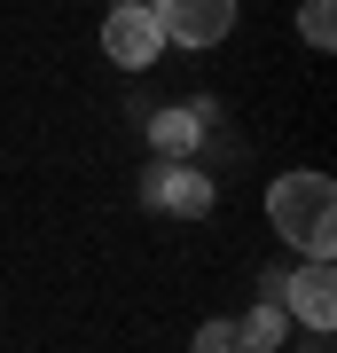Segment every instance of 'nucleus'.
Wrapping results in <instances>:
<instances>
[{"mask_svg": "<svg viewBox=\"0 0 337 353\" xmlns=\"http://www.w3.org/2000/svg\"><path fill=\"white\" fill-rule=\"evenodd\" d=\"M283 314H298L306 330H329L337 322V275H329V259H306L298 275L283 283Z\"/></svg>", "mask_w": 337, "mask_h": 353, "instance_id": "4", "label": "nucleus"}, {"mask_svg": "<svg viewBox=\"0 0 337 353\" xmlns=\"http://www.w3.org/2000/svg\"><path fill=\"white\" fill-rule=\"evenodd\" d=\"M267 220H275V236L298 243L306 259H329L337 252V189H329V173H283V181H267Z\"/></svg>", "mask_w": 337, "mask_h": 353, "instance_id": "1", "label": "nucleus"}, {"mask_svg": "<svg viewBox=\"0 0 337 353\" xmlns=\"http://www.w3.org/2000/svg\"><path fill=\"white\" fill-rule=\"evenodd\" d=\"M188 353H251V345H243V330H236V322H204Z\"/></svg>", "mask_w": 337, "mask_h": 353, "instance_id": "9", "label": "nucleus"}, {"mask_svg": "<svg viewBox=\"0 0 337 353\" xmlns=\"http://www.w3.org/2000/svg\"><path fill=\"white\" fill-rule=\"evenodd\" d=\"M110 8H141V0H110Z\"/></svg>", "mask_w": 337, "mask_h": 353, "instance_id": "10", "label": "nucleus"}, {"mask_svg": "<svg viewBox=\"0 0 337 353\" xmlns=\"http://www.w3.org/2000/svg\"><path fill=\"white\" fill-rule=\"evenodd\" d=\"M298 39L329 55V39H337V0H306V8H298Z\"/></svg>", "mask_w": 337, "mask_h": 353, "instance_id": "8", "label": "nucleus"}, {"mask_svg": "<svg viewBox=\"0 0 337 353\" xmlns=\"http://www.w3.org/2000/svg\"><path fill=\"white\" fill-rule=\"evenodd\" d=\"M196 134H204V110H157L150 118V141H157V150H188Z\"/></svg>", "mask_w": 337, "mask_h": 353, "instance_id": "7", "label": "nucleus"}, {"mask_svg": "<svg viewBox=\"0 0 337 353\" xmlns=\"http://www.w3.org/2000/svg\"><path fill=\"white\" fill-rule=\"evenodd\" d=\"M102 55H110L118 71H141V63L165 55V32H157L150 0H141V8H110V24H102Z\"/></svg>", "mask_w": 337, "mask_h": 353, "instance_id": "3", "label": "nucleus"}, {"mask_svg": "<svg viewBox=\"0 0 337 353\" xmlns=\"http://www.w3.org/2000/svg\"><path fill=\"white\" fill-rule=\"evenodd\" d=\"M141 196H150L157 212H181V220H204V212H212V181H204L196 165H181V157H173V165H157Z\"/></svg>", "mask_w": 337, "mask_h": 353, "instance_id": "5", "label": "nucleus"}, {"mask_svg": "<svg viewBox=\"0 0 337 353\" xmlns=\"http://www.w3.org/2000/svg\"><path fill=\"white\" fill-rule=\"evenodd\" d=\"M150 16L173 48H220L236 32V0H150Z\"/></svg>", "mask_w": 337, "mask_h": 353, "instance_id": "2", "label": "nucleus"}, {"mask_svg": "<svg viewBox=\"0 0 337 353\" xmlns=\"http://www.w3.org/2000/svg\"><path fill=\"white\" fill-rule=\"evenodd\" d=\"M236 330H243V345H251V353H275V345L290 338V314H283V306H267V299H259V306H251V314H243Z\"/></svg>", "mask_w": 337, "mask_h": 353, "instance_id": "6", "label": "nucleus"}]
</instances>
